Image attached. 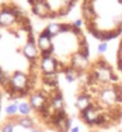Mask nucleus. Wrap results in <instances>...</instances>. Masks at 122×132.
Instances as JSON below:
<instances>
[{
    "label": "nucleus",
    "mask_w": 122,
    "mask_h": 132,
    "mask_svg": "<svg viewBox=\"0 0 122 132\" xmlns=\"http://www.w3.org/2000/svg\"><path fill=\"white\" fill-rule=\"evenodd\" d=\"M17 21L18 17L12 10V5H4L0 10V25L3 28H12Z\"/></svg>",
    "instance_id": "f257e3e1"
},
{
    "label": "nucleus",
    "mask_w": 122,
    "mask_h": 132,
    "mask_svg": "<svg viewBox=\"0 0 122 132\" xmlns=\"http://www.w3.org/2000/svg\"><path fill=\"white\" fill-rule=\"evenodd\" d=\"M89 65V56L81 52H76L71 56V67L76 71H83Z\"/></svg>",
    "instance_id": "f03ea898"
},
{
    "label": "nucleus",
    "mask_w": 122,
    "mask_h": 132,
    "mask_svg": "<svg viewBox=\"0 0 122 132\" xmlns=\"http://www.w3.org/2000/svg\"><path fill=\"white\" fill-rule=\"evenodd\" d=\"M37 47H39L40 52H49V51H54V48H53L52 37H50L44 30L40 32L39 37H37Z\"/></svg>",
    "instance_id": "7ed1b4c3"
},
{
    "label": "nucleus",
    "mask_w": 122,
    "mask_h": 132,
    "mask_svg": "<svg viewBox=\"0 0 122 132\" xmlns=\"http://www.w3.org/2000/svg\"><path fill=\"white\" fill-rule=\"evenodd\" d=\"M22 53L26 59H29L32 63V61H36L39 58V47L36 46L35 42L28 41L24 47L22 48Z\"/></svg>",
    "instance_id": "20e7f679"
},
{
    "label": "nucleus",
    "mask_w": 122,
    "mask_h": 132,
    "mask_svg": "<svg viewBox=\"0 0 122 132\" xmlns=\"http://www.w3.org/2000/svg\"><path fill=\"white\" fill-rule=\"evenodd\" d=\"M29 103H30V106H31L34 109L41 112L42 109L45 107V104L48 103V101H47V97L40 91V93H36V94H34L31 97H30V102H29Z\"/></svg>",
    "instance_id": "39448f33"
},
{
    "label": "nucleus",
    "mask_w": 122,
    "mask_h": 132,
    "mask_svg": "<svg viewBox=\"0 0 122 132\" xmlns=\"http://www.w3.org/2000/svg\"><path fill=\"white\" fill-rule=\"evenodd\" d=\"M77 108L79 109L80 112H83V111H85L86 108H89V107H91L92 104H95L93 103V101H91V97H90V95H87V94H85V93H83L81 95H79L78 96V98H77Z\"/></svg>",
    "instance_id": "423d86ee"
},
{
    "label": "nucleus",
    "mask_w": 122,
    "mask_h": 132,
    "mask_svg": "<svg viewBox=\"0 0 122 132\" xmlns=\"http://www.w3.org/2000/svg\"><path fill=\"white\" fill-rule=\"evenodd\" d=\"M16 119V124L17 126H21L22 129L25 130H31L35 127V121L34 119L30 118V117H19V118H14Z\"/></svg>",
    "instance_id": "0eeeda50"
},
{
    "label": "nucleus",
    "mask_w": 122,
    "mask_h": 132,
    "mask_svg": "<svg viewBox=\"0 0 122 132\" xmlns=\"http://www.w3.org/2000/svg\"><path fill=\"white\" fill-rule=\"evenodd\" d=\"M32 111V107L30 106L29 102H21L18 103V113L22 115V117H28Z\"/></svg>",
    "instance_id": "6e6552de"
},
{
    "label": "nucleus",
    "mask_w": 122,
    "mask_h": 132,
    "mask_svg": "<svg viewBox=\"0 0 122 132\" xmlns=\"http://www.w3.org/2000/svg\"><path fill=\"white\" fill-rule=\"evenodd\" d=\"M116 67L122 73V35L120 36L119 47H117V52H116Z\"/></svg>",
    "instance_id": "1a4fd4ad"
},
{
    "label": "nucleus",
    "mask_w": 122,
    "mask_h": 132,
    "mask_svg": "<svg viewBox=\"0 0 122 132\" xmlns=\"http://www.w3.org/2000/svg\"><path fill=\"white\" fill-rule=\"evenodd\" d=\"M63 72H65V78H66V80L68 83H72V82H74V80L78 78V71H76V70L72 69V67L66 69Z\"/></svg>",
    "instance_id": "9d476101"
},
{
    "label": "nucleus",
    "mask_w": 122,
    "mask_h": 132,
    "mask_svg": "<svg viewBox=\"0 0 122 132\" xmlns=\"http://www.w3.org/2000/svg\"><path fill=\"white\" fill-rule=\"evenodd\" d=\"M5 112L8 117H16V114L18 113V103L13 102V103L7 104L6 108H5Z\"/></svg>",
    "instance_id": "9b49d317"
},
{
    "label": "nucleus",
    "mask_w": 122,
    "mask_h": 132,
    "mask_svg": "<svg viewBox=\"0 0 122 132\" xmlns=\"http://www.w3.org/2000/svg\"><path fill=\"white\" fill-rule=\"evenodd\" d=\"M17 127V124H16V119L12 118V120H8V121L3 126L1 132H14V129Z\"/></svg>",
    "instance_id": "f8f14e48"
},
{
    "label": "nucleus",
    "mask_w": 122,
    "mask_h": 132,
    "mask_svg": "<svg viewBox=\"0 0 122 132\" xmlns=\"http://www.w3.org/2000/svg\"><path fill=\"white\" fill-rule=\"evenodd\" d=\"M109 48V43L108 42H99L97 46V49H98V52L99 53H104L107 52Z\"/></svg>",
    "instance_id": "ddd939ff"
},
{
    "label": "nucleus",
    "mask_w": 122,
    "mask_h": 132,
    "mask_svg": "<svg viewBox=\"0 0 122 132\" xmlns=\"http://www.w3.org/2000/svg\"><path fill=\"white\" fill-rule=\"evenodd\" d=\"M73 25L77 29H81V27H83V21H81V19H76L74 23H73Z\"/></svg>",
    "instance_id": "4468645a"
},
{
    "label": "nucleus",
    "mask_w": 122,
    "mask_h": 132,
    "mask_svg": "<svg viewBox=\"0 0 122 132\" xmlns=\"http://www.w3.org/2000/svg\"><path fill=\"white\" fill-rule=\"evenodd\" d=\"M70 132H80V127L79 126H72V129L70 130Z\"/></svg>",
    "instance_id": "2eb2a0df"
},
{
    "label": "nucleus",
    "mask_w": 122,
    "mask_h": 132,
    "mask_svg": "<svg viewBox=\"0 0 122 132\" xmlns=\"http://www.w3.org/2000/svg\"><path fill=\"white\" fill-rule=\"evenodd\" d=\"M29 132H42V130L39 129V127H34V129L29 130Z\"/></svg>",
    "instance_id": "dca6fc26"
},
{
    "label": "nucleus",
    "mask_w": 122,
    "mask_h": 132,
    "mask_svg": "<svg viewBox=\"0 0 122 132\" xmlns=\"http://www.w3.org/2000/svg\"><path fill=\"white\" fill-rule=\"evenodd\" d=\"M3 29H4V28H3V27H1V25H0V31H1ZM0 37H1V34H0Z\"/></svg>",
    "instance_id": "f3484780"
},
{
    "label": "nucleus",
    "mask_w": 122,
    "mask_h": 132,
    "mask_svg": "<svg viewBox=\"0 0 122 132\" xmlns=\"http://www.w3.org/2000/svg\"><path fill=\"white\" fill-rule=\"evenodd\" d=\"M0 103H1V95H0Z\"/></svg>",
    "instance_id": "a211bd4d"
},
{
    "label": "nucleus",
    "mask_w": 122,
    "mask_h": 132,
    "mask_svg": "<svg viewBox=\"0 0 122 132\" xmlns=\"http://www.w3.org/2000/svg\"><path fill=\"white\" fill-rule=\"evenodd\" d=\"M0 114H1V107H0Z\"/></svg>",
    "instance_id": "6ab92c4d"
},
{
    "label": "nucleus",
    "mask_w": 122,
    "mask_h": 132,
    "mask_svg": "<svg viewBox=\"0 0 122 132\" xmlns=\"http://www.w3.org/2000/svg\"><path fill=\"white\" fill-rule=\"evenodd\" d=\"M0 70H1V67H0Z\"/></svg>",
    "instance_id": "aec40b11"
}]
</instances>
